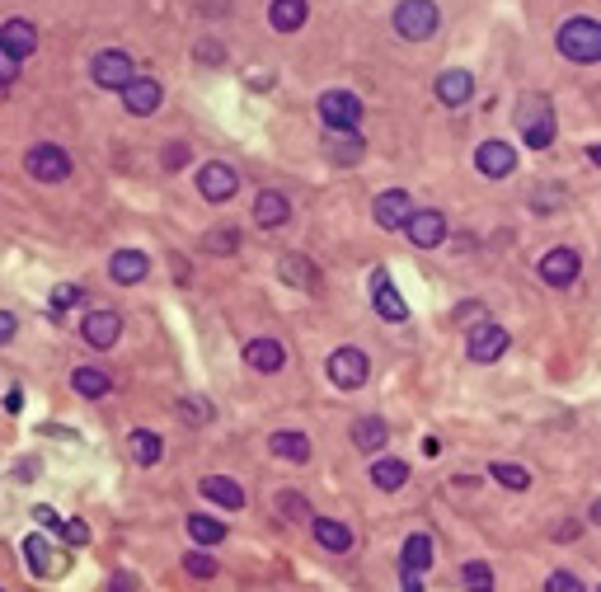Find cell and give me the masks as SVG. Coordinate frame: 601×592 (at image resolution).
<instances>
[{
    "instance_id": "9c48e42d",
    "label": "cell",
    "mask_w": 601,
    "mask_h": 592,
    "mask_svg": "<svg viewBox=\"0 0 601 592\" xmlns=\"http://www.w3.org/2000/svg\"><path fill=\"white\" fill-rule=\"evenodd\" d=\"M235 188H240V174H235L226 160H207L198 170V193L207 203H231Z\"/></svg>"
},
{
    "instance_id": "e0dca14e",
    "label": "cell",
    "mask_w": 601,
    "mask_h": 592,
    "mask_svg": "<svg viewBox=\"0 0 601 592\" xmlns=\"http://www.w3.org/2000/svg\"><path fill=\"white\" fill-rule=\"evenodd\" d=\"M324 156L334 160V165H357V160L367 156V141L357 137V132L329 127V132H324Z\"/></svg>"
},
{
    "instance_id": "816d5d0a",
    "label": "cell",
    "mask_w": 601,
    "mask_h": 592,
    "mask_svg": "<svg viewBox=\"0 0 601 592\" xmlns=\"http://www.w3.org/2000/svg\"><path fill=\"white\" fill-rule=\"evenodd\" d=\"M555 541H578V522H559V527H555Z\"/></svg>"
},
{
    "instance_id": "f1b7e54d",
    "label": "cell",
    "mask_w": 601,
    "mask_h": 592,
    "mask_svg": "<svg viewBox=\"0 0 601 592\" xmlns=\"http://www.w3.org/2000/svg\"><path fill=\"white\" fill-rule=\"evenodd\" d=\"M306 19H310L306 0H273V5H268V24H273L278 33H296Z\"/></svg>"
},
{
    "instance_id": "4316f807",
    "label": "cell",
    "mask_w": 601,
    "mask_h": 592,
    "mask_svg": "<svg viewBox=\"0 0 601 592\" xmlns=\"http://www.w3.org/2000/svg\"><path fill=\"white\" fill-rule=\"evenodd\" d=\"M470 94H475V80H470V71H442V76H437V99H442L447 109H461V104H470Z\"/></svg>"
},
{
    "instance_id": "60d3db41",
    "label": "cell",
    "mask_w": 601,
    "mask_h": 592,
    "mask_svg": "<svg viewBox=\"0 0 601 592\" xmlns=\"http://www.w3.org/2000/svg\"><path fill=\"white\" fill-rule=\"evenodd\" d=\"M531 207H536V212H555V207H564V188H559V184H540L536 198H531Z\"/></svg>"
},
{
    "instance_id": "f546056e",
    "label": "cell",
    "mask_w": 601,
    "mask_h": 592,
    "mask_svg": "<svg viewBox=\"0 0 601 592\" xmlns=\"http://www.w3.org/2000/svg\"><path fill=\"white\" fill-rule=\"evenodd\" d=\"M24 560H29V569L38 578H47V574H62V560L52 555V546H47V536H24Z\"/></svg>"
},
{
    "instance_id": "8d00e7d4",
    "label": "cell",
    "mask_w": 601,
    "mask_h": 592,
    "mask_svg": "<svg viewBox=\"0 0 601 592\" xmlns=\"http://www.w3.org/2000/svg\"><path fill=\"white\" fill-rule=\"evenodd\" d=\"M278 513L287 517V522H310L306 494H296V489H282V494H278Z\"/></svg>"
},
{
    "instance_id": "bcb514c9",
    "label": "cell",
    "mask_w": 601,
    "mask_h": 592,
    "mask_svg": "<svg viewBox=\"0 0 601 592\" xmlns=\"http://www.w3.org/2000/svg\"><path fill=\"white\" fill-rule=\"evenodd\" d=\"M62 536L71 541V546H85V541H90V527H85L80 517H71V522H62Z\"/></svg>"
},
{
    "instance_id": "ffe728a7",
    "label": "cell",
    "mask_w": 601,
    "mask_h": 592,
    "mask_svg": "<svg viewBox=\"0 0 601 592\" xmlns=\"http://www.w3.org/2000/svg\"><path fill=\"white\" fill-rule=\"evenodd\" d=\"M198 494L207 503H216V508H245V489L231 480V475H202V484H198Z\"/></svg>"
},
{
    "instance_id": "d590c367",
    "label": "cell",
    "mask_w": 601,
    "mask_h": 592,
    "mask_svg": "<svg viewBox=\"0 0 601 592\" xmlns=\"http://www.w3.org/2000/svg\"><path fill=\"white\" fill-rule=\"evenodd\" d=\"M489 475H494L503 489H531V470L512 466V461H494V466H489Z\"/></svg>"
},
{
    "instance_id": "603a6c76",
    "label": "cell",
    "mask_w": 601,
    "mask_h": 592,
    "mask_svg": "<svg viewBox=\"0 0 601 592\" xmlns=\"http://www.w3.org/2000/svg\"><path fill=\"white\" fill-rule=\"evenodd\" d=\"M278 278L292 282V287H301V292H315V287H320V268L310 264L306 254H282V259H278Z\"/></svg>"
},
{
    "instance_id": "2e32d148",
    "label": "cell",
    "mask_w": 601,
    "mask_h": 592,
    "mask_svg": "<svg viewBox=\"0 0 601 592\" xmlns=\"http://www.w3.org/2000/svg\"><path fill=\"white\" fill-rule=\"evenodd\" d=\"M475 165L484 179H508V174L517 170V151H512L508 141H484L475 151Z\"/></svg>"
},
{
    "instance_id": "ac0fdd59",
    "label": "cell",
    "mask_w": 601,
    "mask_h": 592,
    "mask_svg": "<svg viewBox=\"0 0 601 592\" xmlns=\"http://www.w3.org/2000/svg\"><path fill=\"white\" fill-rule=\"evenodd\" d=\"M432 569V536L428 531H414L400 546V574L404 578H423Z\"/></svg>"
},
{
    "instance_id": "6da1fadb",
    "label": "cell",
    "mask_w": 601,
    "mask_h": 592,
    "mask_svg": "<svg viewBox=\"0 0 601 592\" xmlns=\"http://www.w3.org/2000/svg\"><path fill=\"white\" fill-rule=\"evenodd\" d=\"M517 132L531 151H545L550 141H555V109H550V99L545 94H522V104H517Z\"/></svg>"
},
{
    "instance_id": "30bf717a",
    "label": "cell",
    "mask_w": 601,
    "mask_h": 592,
    "mask_svg": "<svg viewBox=\"0 0 601 592\" xmlns=\"http://www.w3.org/2000/svg\"><path fill=\"white\" fill-rule=\"evenodd\" d=\"M508 329L494 325V320H479L475 329H470V343H465V353H470V362H498L503 353H508Z\"/></svg>"
},
{
    "instance_id": "7c38bea8",
    "label": "cell",
    "mask_w": 601,
    "mask_h": 592,
    "mask_svg": "<svg viewBox=\"0 0 601 592\" xmlns=\"http://www.w3.org/2000/svg\"><path fill=\"white\" fill-rule=\"evenodd\" d=\"M80 339L90 343V348H113V343L123 339V315L118 311H90L80 320Z\"/></svg>"
},
{
    "instance_id": "ba28073f",
    "label": "cell",
    "mask_w": 601,
    "mask_h": 592,
    "mask_svg": "<svg viewBox=\"0 0 601 592\" xmlns=\"http://www.w3.org/2000/svg\"><path fill=\"white\" fill-rule=\"evenodd\" d=\"M90 76H94V85H104V90H123L137 71H132V57H127L123 47H104L90 62Z\"/></svg>"
},
{
    "instance_id": "11a10c76",
    "label": "cell",
    "mask_w": 601,
    "mask_h": 592,
    "mask_svg": "<svg viewBox=\"0 0 601 592\" xmlns=\"http://www.w3.org/2000/svg\"><path fill=\"white\" fill-rule=\"evenodd\" d=\"M587 160H592V165H601V146H587Z\"/></svg>"
},
{
    "instance_id": "7a4b0ae2",
    "label": "cell",
    "mask_w": 601,
    "mask_h": 592,
    "mask_svg": "<svg viewBox=\"0 0 601 592\" xmlns=\"http://www.w3.org/2000/svg\"><path fill=\"white\" fill-rule=\"evenodd\" d=\"M555 43H559V52H564L569 62H578V66L601 62V24H597V19H587V15L569 19V24L559 29Z\"/></svg>"
},
{
    "instance_id": "b9f144b4",
    "label": "cell",
    "mask_w": 601,
    "mask_h": 592,
    "mask_svg": "<svg viewBox=\"0 0 601 592\" xmlns=\"http://www.w3.org/2000/svg\"><path fill=\"white\" fill-rule=\"evenodd\" d=\"M80 301H85V292H80L76 282H62V287L52 292V315H62L66 306H80Z\"/></svg>"
},
{
    "instance_id": "484cf974",
    "label": "cell",
    "mask_w": 601,
    "mask_h": 592,
    "mask_svg": "<svg viewBox=\"0 0 601 592\" xmlns=\"http://www.w3.org/2000/svg\"><path fill=\"white\" fill-rule=\"evenodd\" d=\"M310 531H315V541H320L329 555H348L353 550V531L334 522V517H310Z\"/></svg>"
},
{
    "instance_id": "d6a6232c",
    "label": "cell",
    "mask_w": 601,
    "mask_h": 592,
    "mask_svg": "<svg viewBox=\"0 0 601 592\" xmlns=\"http://www.w3.org/2000/svg\"><path fill=\"white\" fill-rule=\"evenodd\" d=\"M71 386H76V395H85V400H104L108 390H113V376L99 372V367H76V372H71Z\"/></svg>"
},
{
    "instance_id": "3957f363",
    "label": "cell",
    "mask_w": 601,
    "mask_h": 592,
    "mask_svg": "<svg viewBox=\"0 0 601 592\" xmlns=\"http://www.w3.org/2000/svg\"><path fill=\"white\" fill-rule=\"evenodd\" d=\"M437 5L432 0H400L395 5V33L400 38H409V43H423V38H432L437 33Z\"/></svg>"
},
{
    "instance_id": "ab89813d",
    "label": "cell",
    "mask_w": 601,
    "mask_h": 592,
    "mask_svg": "<svg viewBox=\"0 0 601 592\" xmlns=\"http://www.w3.org/2000/svg\"><path fill=\"white\" fill-rule=\"evenodd\" d=\"M179 414H184L188 423H212V405H207L202 395H184V400H179Z\"/></svg>"
},
{
    "instance_id": "9f6ffc18",
    "label": "cell",
    "mask_w": 601,
    "mask_h": 592,
    "mask_svg": "<svg viewBox=\"0 0 601 592\" xmlns=\"http://www.w3.org/2000/svg\"><path fill=\"white\" fill-rule=\"evenodd\" d=\"M404 592H423L418 588V578H404Z\"/></svg>"
},
{
    "instance_id": "cb8c5ba5",
    "label": "cell",
    "mask_w": 601,
    "mask_h": 592,
    "mask_svg": "<svg viewBox=\"0 0 601 592\" xmlns=\"http://www.w3.org/2000/svg\"><path fill=\"white\" fill-rule=\"evenodd\" d=\"M268 452L278 456V461L306 466V461H310V437H306V433H296V428H282V433L268 437Z\"/></svg>"
},
{
    "instance_id": "74e56055",
    "label": "cell",
    "mask_w": 601,
    "mask_h": 592,
    "mask_svg": "<svg viewBox=\"0 0 601 592\" xmlns=\"http://www.w3.org/2000/svg\"><path fill=\"white\" fill-rule=\"evenodd\" d=\"M212 254H235L240 250V231L235 226H216V231H207V240H202Z\"/></svg>"
},
{
    "instance_id": "7bdbcfd3",
    "label": "cell",
    "mask_w": 601,
    "mask_h": 592,
    "mask_svg": "<svg viewBox=\"0 0 601 592\" xmlns=\"http://www.w3.org/2000/svg\"><path fill=\"white\" fill-rule=\"evenodd\" d=\"M545 592H583V583H578V574H569V569H555V574L545 578Z\"/></svg>"
},
{
    "instance_id": "d4e9b609",
    "label": "cell",
    "mask_w": 601,
    "mask_h": 592,
    "mask_svg": "<svg viewBox=\"0 0 601 592\" xmlns=\"http://www.w3.org/2000/svg\"><path fill=\"white\" fill-rule=\"evenodd\" d=\"M287 217H292V203H287V193H278V188H263L259 198H254V221H259L263 231L282 226Z\"/></svg>"
},
{
    "instance_id": "f6af8a7d",
    "label": "cell",
    "mask_w": 601,
    "mask_h": 592,
    "mask_svg": "<svg viewBox=\"0 0 601 592\" xmlns=\"http://www.w3.org/2000/svg\"><path fill=\"white\" fill-rule=\"evenodd\" d=\"M479 320H489V311H484V306H479V301H465L461 311H456V325H470V329H475Z\"/></svg>"
},
{
    "instance_id": "4dcf8cb0",
    "label": "cell",
    "mask_w": 601,
    "mask_h": 592,
    "mask_svg": "<svg viewBox=\"0 0 601 592\" xmlns=\"http://www.w3.org/2000/svg\"><path fill=\"white\" fill-rule=\"evenodd\" d=\"M404 480H409V466H404L400 456H376V461H371V484H376V489L395 494V489H404Z\"/></svg>"
},
{
    "instance_id": "f5cc1de1",
    "label": "cell",
    "mask_w": 601,
    "mask_h": 592,
    "mask_svg": "<svg viewBox=\"0 0 601 592\" xmlns=\"http://www.w3.org/2000/svg\"><path fill=\"white\" fill-rule=\"evenodd\" d=\"M5 409H10V414H19V409H24V390H10V395H5Z\"/></svg>"
},
{
    "instance_id": "7dc6e473",
    "label": "cell",
    "mask_w": 601,
    "mask_h": 592,
    "mask_svg": "<svg viewBox=\"0 0 601 592\" xmlns=\"http://www.w3.org/2000/svg\"><path fill=\"white\" fill-rule=\"evenodd\" d=\"M184 165H188V146H184V141L165 146V170H184Z\"/></svg>"
},
{
    "instance_id": "44dd1931",
    "label": "cell",
    "mask_w": 601,
    "mask_h": 592,
    "mask_svg": "<svg viewBox=\"0 0 601 592\" xmlns=\"http://www.w3.org/2000/svg\"><path fill=\"white\" fill-rule=\"evenodd\" d=\"M0 47L24 62V57H33V47H38V29H33L29 19H5V24H0Z\"/></svg>"
},
{
    "instance_id": "277c9868",
    "label": "cell",
    "mask_w": 601,
    "mask_h": 592,
    "mask_svg": "<svg viewBox=\"0 0 601 592\" xmlns=\"http://www.w3.org/2000/svg\"><path fill=\"white\" fill-rule=\"evenodd\" d=\"M24 170L38 184H62V179H71V156H66L62 146L43 141V146H33L29 156H24Z\"/></svg>"
},
{
    "instance_id": "8fae6325",
    "label": "cell",
    "mask_w": 601,
    "mask_h": 592,
    "mask_svg": "<svg viewBox=\"0 0 601 592\" xmlns=\"http://www.w3.org/2000/svg\"><path fill=\"white\" fill-rule=\"evenodd\" d=\"M371 306H376V315L390 320V325L409 320V306H404V296L395 292V282H390L386 268H376V273H371Z\"/></svg>"
},
{
    "instance_id": "681fc988",
    "label": "cell",
    "mask_w": 601,
    "mask_h": 592,
    "mask_svg": "<svg viewBox=\"0 0 601 592\" xmlns=\"http://www.w3.org/2000/svg\"><path fill=\"white\" fill-rule=\"evenodd\" d=\"M15 334H19V320H15L10 311H0V348H5V343L15 339Z\"/></svg>"
},
{
    "instance_id": "9a60e30c",
    "label": "cell",
    "mask_w": 601,
    "mask_h": 592,
    "mask_svg": "<svg viewBox=\"0 0 601 592\" xmlns=\"http://www.w3.org/2000/svg\"><path fill=\"white\" fill-rule=\"evenodd\" d=\"M578 268H583V259H578V250H550L545 259H540V282H550V287H569V282H578Z\"/></svg>"
},
{
    "instance_id": "e575fe53",
    "label": "cell",
    "mask_w": 601,
    "mask_h": 592,
    "mask_svg": "<svg viewBox=\"0 0 601 592\" xmlns=\"http://www.w3.org/2000/svg\"><path fill=\"white\" fill-rule=\"evenodd\" d=\"M461 583H465V592H494V569L484 560H470V564H461Z\"/></svg>"
},
{
    "instance_id": "836d02e7",
    "label": "cell",
    "mask_w": 601,
    "mask_h": 592,
    "mask_svg": "<svg viewBox=\"0 0 601 592\" xmlns=\"http://www.w3.org/2000/svg\"><path fill=\"white\" fill-rule=\"evenodd\" d=\"M188 536H193L198 546H221V541H226V522H216V517H207V513H193L188 517Z\"/></svg>"
},
{
    "instance_id": "d6986e66",
    "label": "cell",
    "mask_w": 601,
    "mask_h": 592,
    "mask_svg": "<svg viewBox=\"0 0 601 592\" xmlns=\"http://www.w3.org/2000/svg\"><path fill=\"white\" fill-rule=\"evenodd\" d=\"M245 367H254V372H282L287 367V348H282L278 339H249L245 343Z\"/></svg>"
},
{
    "instance_id": "52a82bcc",
    "label": "cell",
    "mask_w": 601,
    "mask_h": 592,
    "mask_svg": "<svg viewBox=\"0 0 601 592\" xmlns=\"http://www.w3.org/2000/svg\"><path fill=\"white\" fill-rule=\"evenodd\" d=\"M404 235L414 240L418 250H437V245L447 240V217H442L437 207H414L409 221H404Z\"/></svg>"
},
{
    "instance_id": "7402d4cb",
    "label": "cell",
    "mask_w": 601,
    "mask_h": 592,
    "mask_svg": "<svg viewBox=\"0 0 601 592\" xmlns=\"http://www.w3.org/2000/svg\"><path fill=\"white\" fill-rule=\"evenodd\" d=\"M146 273H151V259L141 250H118L113 259H108V278L123 282V287H132V282H146Z\"/></svg>"
},
{
    "instance_id": "ee69618b",
    "label": "cell",
    "mask_w": 601,
    "mask_h": 592,
    "mask_svg": "<svg viewBox=\"0 0 601 592\" xmlns=\"http://www.w3.org/2000/svg\"><path fill=\"white\" fill-rule=\"evenodd\" d=\"M19 57H10V52H5V47H0V90H10V85H15L19 80Z\"/></svg>"
},
{
    "instance_id": "6f0895ef",
    "label": "cell",
    "mask_w": 601,
    "mask_h": 592,
    "mask_svg": "<svg viewBox=\"0 0 601 592\" xmlns=\"http://www.w3.org/2000/svg\"><path fill=\"white\" fill-rule=\"evenodd\" d=\"M0 592H5V588H0Z\"/></svg>"
},
{
    "instance_id": "f907efd6",
    "label": "cell",
    "mask_w": 601,
    "mask_h": 592,
    "mask_svg": "<svg viewBox=\"0 0 601 592\" xmlns=\"http://www.w3.org/2000/svg\"><path fill=\"white\" fill-rule=\"evenodd\" d=\"M33 517H38V522H43V527H57V531H62V517L52 513V508H47V503H38V508H33Z\"/></svg>"
},
{
    "instance_id": "db71d44e",
    "label": "cell",
    "mask_w": 601,
    "mask_h": 592,
    "mask_svg": "<svg viewBox=\"0 0 601 592\" xmlns=\"http://www.w3.org/2000/svg\"><path fill=\"white\" fill-rule=\"evenodd\" d=\"M587 522H592V527H601V499L592 503V508H587Z\"/></svg>"
},
{
    "instance_id": "83f0119b",
    "label": "cell",
    "mask_w": 601,
    "mask_h": 592,
    "mask_svg": "<svg viewBox=\"0 0 601 592\" xmlns=\"http://www.w3.org/2000/svg\"><path fill=\"white\" fill-rule=\"evenodd\" d=\"M386 442H390L386 419H376V414H367V419H357V423H353V447H357V452L376 456L381 447H386Z\"/></svg>"
},
{
    "instance_id": "c3c4849f",
    "label": "cell",
    "mask_w": 601,
    "mask_h": 592,
    "mask_svg": "<svg viewBox=\"0 0 601 592\" xmlns=\"http://www.w3.org/2000/svg\"><path fill=\"white\" fill-rule=\"evenodd\" d=\"M198 62H207V66H221V62H226L221 43H198Z\"/></svg>"
},
{
    "instance_id": "1f68e13d",
    "label": "cell",
    "mask_w": 601,
    "mask_h": 592,
    "mask_svg": "<svg viewBox=\"0 0 601 592\" xmlns=\"http://www.w3.org/2000/svg\"><path fill=\"white\" fill-rule=\"evenodd\" d=\"M127 452H132L137 466H155V461L165 456V442H160V433H151V428H137V433L127 437Z\"/></svg>"
},
{
    "instance_id": "8992f818",
    "label": "cell",
    "mask_w": 601,
    "mask_h": 592,
    "mask_svg": "<svg viewBox=\"0 0 601 592\" xmlns=\"http://www.w3.org/2000/svg\"><path fill=\"white\" fill-rule=\"evenodd\" d=\"M320 118H324V127L357 132V123H362V99L348 90H324L320 94Z\"/></svg>"
},
{
    "instance_id": "680465c9",
    "label": "cell",
    "mask_w": 601,
    "mask_h": 592,
    "mask_svg": "<svg viewBox=\"0 0 601 592\" xmlns=\"http://www.w3.org/2000/svg\"><path fill=\"white\" fill-rule=\"evenodd\" d=\"M597 592H601V588H597Z\"/></svg>"
},
{
    "instance_id": "f35d334b",
    "label": "cell",
    "mask_w": 601,
    "mask_h": 592,
    "mask_svg": "<svg viewBox=\"0 0 601 592\" xmlns=\"http://www.w3.org/2000/svg\"><path fill=\"white\" fill-rule=\"evenodd\" d=\"M184 569H188L193 578H216V569H221V564H216L207 550H188V555H184Z\"/></svg>"
},
{
    "instance_id": "4fadbf2b",
    "label": "cell",
    "mask_w": 601,
    "mask_h": 592,
    "mask_svg": "<svg viewBox=\"0 0 601 592\" xmlns=\"http://www.w3.org/2000/svg\"><path fill=\"white\" fill-rule=\"evenodd\" d=\"M376 226L381 231H404V221H409V212H414V198L404 193V188H386V193H376Z\"/></svg>"
},
{
    "instance_id": "5b68a950",
    "label": "cell",
    "mask_w": 601,
    "mask_h": 592,
    "mask_svg": "<svg viewBox=\"0 0 601 592\" xmlns=\"http://www.w3.org/2000/svg\"><path fill=\"white\" fill-rule=\"evenodd\" d=\"M367 376H371V362L362 348H334V353H329V381L339 390L367 386Z\"/></svg>"
},
{
    "instance_id": "5bb4252c",
    "label": "cell",
    "mask_w": 601,
    "mask_h": 592,
    "mask_svg": "<svg viewBox=\"0 0 601 592\" xmlns=\"http://www.w3.org/2000/svg\"><path fill=\"white\" fill-rule=\"evenodd\" d=\"M160 99H165V90H160V80H151V76H132L123 85V104H127V113H137V118H151V113L160 109Z\"/></svg>"
}]
</instances>
